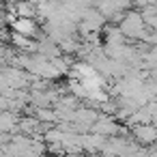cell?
<instances>
[{
	"mask_svg": "<svg viewBox=\"0 0 157 157\" xmlns=\"http://www.w3.org/2000/svg\"><path fill=\"white\" fill-rule=\"evenodd\" d=\"M11 26H13L15 35L26 37V39H30V37L37 33V24H35L33 20H28V17H17V20L11 22Z\"/></svg>",
	"mask_w": 157,
	"mask_h": 157,
	"instance_id": "6da1fadb",
	"label": "cell"
},
{
	"mask_svg": "<svg viewBox=\"0 0 157 157\" xmlns=\"http://www.w3.org/2000/svg\"><path fill=\"white\" fill-rule=\"evenodd\" d=\"M133 133H136V140L140 144H148L151 146L153 140H155V127H153V123H148V125H136Z\"/></svg>",
	"mask_w": 157,
	"mask_h": 157,
	"instance_id": "7a4b0ae2",
	"label": "cell"
},
{
	"mask_svg": "<svg viewBox=\"0 0 157 157\" xmlns=\"http://www.w3.org/2000/svg\"><path fill=\"white\" fill-rule=\"evenodd\" d=\"M15 13L20 15V17H33V15H37V7L30 2V0H17V5H15Z\"/></svg>",
	"mask_w": 157,
	"mask_h": 157,
	"instance_id": "3957f363",
	"label": "cell"
},
{
	"mask_svg": "<svg viewBox=\"0 0 157 157\" xmlns=\"http://www.w3.org/2000/svg\"><path fill=\"white\" fill-rule=\"evenodd\" d=\"M13 127H15V118H13V114H9V112L0 114V131H11Z\"/></svg>",
	"mask_w": 157,
	"mask_h": 157,
	"instance_id": "277c9868",
	"label": "cell"
},
{
	"mask_svg": "<svg viewBox=\"0 0 157 157\" xmlns=\"http://www.w3.org/2000/svg\"><path fill=\"white\" fill-rule=\"evenodd\" d=\"M37 116H41V121H56V114L50 110H37Z\"/></svg>",
	"mask_w": 157,
	"mask_h": 157,
	"instance_id": "5b68a950",
	"label": "cell"
}]
</instances>
